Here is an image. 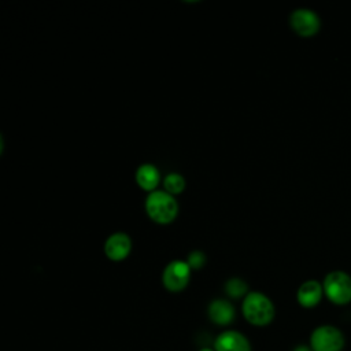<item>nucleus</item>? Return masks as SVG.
<instances>
[{
	"label": "nucleus",
	"instance_id": "nucleus-1",
	"mask_svg": "<svg viewBox=\"0 0 351 351\" xmlns=\"http://www.w3.org/2000/svg\"><path fill=\"white\" fill-rule=\"evenodd\" d=\"M241 313L248 324L254 326H266L273 321L276 308L267 295L259 291H250L243 298Z\"/></svg>",
	"mask_w": 351,
	"mask_h": 351
},
{
	"label": "nucleus",
	"instance_id": "nucleus-2",
	"mask_svg": "<svg viewBox=\"0 0 351 351\" xmlns=\"http://www.w3.org/2000/svg\"><path fill=\"white\" fill-rule=\"evenodd\" d=\"M145 211L152 221L158 223H169L177 217L178 203L174 195L165 189H155L149 192L145 199Z\"/></svg>",
	"mask_w": 351,
	"mask_h": 351
},
{
	"label": "nucleus",
	"instance_id": "nucleus-3",
	"mask_svg": "<svg viewBox=\"0 0 351 351\" xmlns=\"http://www.w3.org/2000/svg\"><path fill=\"white\" fill-rule=\"evenodd\" d=\"M325 296L335 304L351 302V276L343 270L329 271L322 282Z\"/></svg>",
	"mask_w": 351,
	"mask_h": 351
},
{
	"label": "nucleus",
	"instance_id": "nucleus-4",
	"mask_svg": "<svg viewBox=\"0 0 351 351\" xmlns=\"http://www.w3.org/2000/svg\"><path fill=\"white\" fill-rule=\"evenodd\" d=\"M308 346L311 351H341L346 346V337L337 326L325 324L311 332Z\"/></svg>",
	"mask_w": 351,
	"mask_h": 351
},
{
	"label": "nucleus",
	"instance_id": "nucleus-5",
	"mask_svg": "<svg viewBox=\"0 0 351 351\" xmlns=\"http://www.w3.org/2000/svg\"><path fill=\"white\" fill-rule=\"evenodd\" d=\"M191 266L186 261L174 259L169 262L162 271V284L170 292L182 291L191 278Z\"/></svg>",
	"mask_w": 351,
	"mask_h": 351
},
{
	"label": "nucleus",
	"instance_id": "nucleus-6",
	"mask_svg": "<svg viewBox=\"0 0 351 351\" xmlns=\"http://www.w3.org/2000/svg\"><path fill=\"white\" fill-rule=\"evenodd\" d=\"M289 23L292 29L303 37L314 36L321 26L319 16L315 11L310 8H296L291 12Z\"/></svg>",
	"mask_w": 351,
	"mask_h": 351
},
{
	"label": "nucleus",
	"instance_id": "nucleus-7",
	"mask_svg": "<svg viewBox=\"0 0 351 351\" xmlns=\"http://www.w3.org/2000/svg\"><path fill=\"white\" fill-rule=\"evenodd\" d=\"M213 348L215 351H252L251 343L247 336L234 329L221 332L214 339Z\"/></svg>",
	"mask_w": 351,
	"mask_h": 351
},
{
	"label": "nucleus",
	"instance_id": "nucleus-8",
	"mask_svg": "<svg viewBox=\"0 0 351 351\" xmlns=\"http://www.w3.org/2000/svg\"><path fill=\"white\" fill-rule=\"evenodd\" d=\"M132 250V240L123 232H115L106 239L104 252L111 261L125 259Z\"/></svg>",
	"mask_w": 351,
	"mask_h": 351
},
{
	"label": "nucleus",
	"instance_id": "nucleus-9",
	"mask_svg": "<svg viewBox=\"0 0 351 351\" xmlns=\"http://www.w3.org/2000/svg\"><path fill=\"white\" fill-rule=\"evenodd\" d=\"M207 315L213 324L226 326L233 322L236 317V310L228 299H214L207 307Z\"/></svg>",
	"mask_w": 351,
	"mask_h": 351
},
{
	"label": "nucleus",
	"instance_id": "nucleus-10",
	"mask_svg": "<svg viewBox=\"0 0 351 351\" xmlns=\"http://www.w3.org/2000/svg\"><path fill=\"white\" fill-rule=\"evenodd\" d=\"M324 295V287L317 280H307L302 282L296 291V300L302 307H315Z\"/></svg>",
	"mask_w": 351,
	"mask_h": 351
},
{
	"label": "nucleus",
	"instance_id": "nucleus-11",
	"mask_svg": "<svg viewBox=\"0 0 351 351\" xmlns=\"http://www.w3.org/2000/svg\"><path fill=\"white\" fill-rule=\"evenodd\" d=\"M136 181L144 191H155L160 181V173L152 163H143L136 170Z\"/></svg>",
	"mask_w": 351,
	"mask_h": 351
},
{
	"label": "nucleus",
	"instance_id": "nucleus-12",
	"mask_svg": "<svg viewBox=\"0 0 351 351\" xmlns=\"http://www.w3.org/2000/svg\"><path fill=\"white\" fill-rule=\"evenodd\" d=\"M225 293L233 299L244 298L248 293V285L244 280L239 277H232L225 282Z\"/></svg>",
	"mask_w": 351,
	"mask_h": 351
},
{
	"label": "nucleus",
	"instance_id": "nucleus-13",
	"mask_svg": "<svg viewBox=\"0 0 351 351\" xmlns=\"http://www.w3.org/2000/svg\"><path fill=\"white\" fill-rule=\"evenodd\" d=\"M163 188L166 192H169L171 195H177L184 191L185 178L180 173H176V171L167 173L163 178Z\"/></svg>",
	"mask_w": 351,
	"mask_h": 351
},
{
	"label": "nucleus",
	"instance_id": "nucleus-14",
	"mask_svg": "<svg viewBox=\"0 0 351 351\" xmlns=\"http://www.w3.org/2000/svg\"><path fill=\"white\" fill-rule=\"evenodd\" d=\"M204 261H206V256L202 251H192L186 258V262L191 266V269L202 267L204 265Z\"/></svg>",
	"mask_w": 351,
	"mask_h": 351
},
{
	"label": "nucleus",
	"instance_id": "nucleus-15",
	"mask_svg": "<svg viewBox=\"0 0 351 351\" xmlns=\"http://www.w3.org/2000/svg\"><path fill=\"white\" fill-rule=\"evenodd\" d=\"M293 351H311L310 346H306V344H299L293 348Z\"/></svg>",
	"mask_w": 351,
	"mask_h": 351
},
{
	"label": "nucleus",
	"instance_id": "nucleus-16",
	"mask_svg": "<svg viewBox=\"0 0 351 351\" xmlns=\"http://www.w3.org/2000/svg\"><path fill=\"white\" fill-rule=\"evenodd\" d=\"M197 351H215L214 348H210V347H203V348H200V350H197Z\"/></svg>",
	"mask_w": 351,
	"mask_h": 351
}]
</instances>
